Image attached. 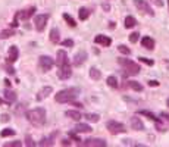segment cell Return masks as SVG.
<instances>
[{"mask_svg": "<svg viewBox=\"0 0 169 147\" xmlns=\"http://www.w3.org/2000/svg\"><path fill=\"white\" fill-rule=\"evenodd\" d=\"M88 59V54L85 50H79L75 56H74V60H72V63L74 66H81V65L85 63V60Z\"/></svg>", "mask_w": 169, "mask_h": 147, "instance_id": "obj_10", "label": "cell"}, {"mask_svg": "<svg viewBox=\"0 0 169 147\" xmlns=\"http://www.w3.org/2000/svg\"><path fill=\"white\" fill-rule=\"evenodd\" d=\"M168 5H169V0H168Z\"/></svg>", "mask_w": 169, "mask_h": 147, "instance_id": "obj_53", "label": "cell"}, {"mask_svg": "<svg viewBox=\"0 0 169 147\" xmlns=\"http://www.w3.org/2000/svg\"><path fill=\"white\" fill-rule=\"evenodd\" d=\"M6 72L9 74V75H15V69L12 68V66H8V68H6Z\"/></svg>", "mask_w": 169, "mask_h": 147, "instance_id": "obj_44", "label": "cell"}, {"mask_svg": "<svg viewBox=\"0 0 169 147\" xmlns=\"http://www.w3.org/2000/svg\"><path fill=\"white\" fill-rule=\"evenodd\" d=\"M138 115H143V116H147L149 119H151V121H156V122H160L159 119L155 116V113H151L150 110H138Z\"/></svg>", "mask_w": 169, "mask_h": 147, "instance_id": "obj_28", "label": "cell"}, {"mask_svg": "<svg viewBox=\"0 0 169 147\" xmlns=\"http://www.w3.org/2000/svg\"><path fill=\"white\" fill-rule=\"evenodd\" d=\"M78 96H79V88L71 87V88H65V90H62V91L56 93L54 100H56L58 103H72Z\"/></svg>", "mask_w": 169, "mask_h": 147, "instance_id": "obj_1", "label": "cell"}, {"mask_svg": "<svg viewBox=\"0 0 169 147\" xmlns=\"http://www.w3.org/2000/svg\"><path fill=\"white\" fill-rule=\"evenodd\" d=\"M134 5L135 8L140 10V12H143V13L149 15V16H155V12H153V9L150 8V5L146 2V0H134Z\"/></svg>", "mask_w": 169, "mask_h": 147, "instance_id": "obj_7", "label": "cell"}, {"mask_svg": "<svg viewBox=\"0 0 169 147\" xmlns=\"http://www.w3.org/2000/svg\"><path fill=\"white\" fill-rule=\"evenodd\" d=\"M155 44H156L155 40L151 38V37H143L141 38V46L147 50H153L155 49Z\"/></svg>", "mask_w": 169, "mask_h": 147, "instance_id": "obj_17", "label": "cell"}, {"mask_svg": "<svg viewBox=\"0 0 169 147\" xmlns=\"http://www.w3.org/2000/svg\"><path fill=\"white\" fill-rule=\"evenodd\" d=\"M62 16H63V19H65V21L68 22V25H69V27H72V28H74V27H77V22H75V19H74L72 16H71V15L63 13Z\"/></svg>", "mask_w": 169, "mask_h": 147, "instance_id": "obj_30", "label": "cell"}, {"mask_svg": "<svg viewBox=\"0 0 169 147\" xmlns=\"http://www.w3.org/2000/svg\"><path fill=\"white\" fill-rule=\"evenodd\" d=\"M72 104H74V106H77V108H79V109H81V108H84V106H82L81 103H75V102H72Z\"/></svg>", "mask_w": 169, "mask_h": 147, "instance_id": "obj_50", "label": "cell"}, {"mask_svg": "<svg viewBox=\"0 0 169 147\" xmlns=\"http://www.w3.org/2000/svg\"><path fill=\"white\" fill-rule=\"evenodd\" d=\"M166 104H168V108H169V99H168V100H166Z\"/></svg>", "mask_w": 169, "mask_h": 147, "instance_id": "obj_52", "label": "cell"}, {"mask_svg": "<svg viewBox=\"0 0 169 147\" xmlns=\"http://www.w3.org/2000/svg\"><path fill=\"white\" fill-rule=\"evenodd\" d=\"M54 65V59H52L50 56H40L38 59V68L43 72H49L50 69L53 68Z\"/></svg>", "mask_w": 169, "mask_h": 147, "instance_id": "obj_6", "label": "cell"}, {"mask_svg": "<svg viewBox=\"0 0 169 147\" xmlns=\"http://www.w3.org/2000/svg\"><path fill=\"white\" fill-rule=\"evenodd\" d=\"M124 25H125V28H134L135 25H137V21H135L134 16H131L130 15V16H126L125 18V24Z\"/></svg>", "mask_w": 169, "mask_h": 147, "instance_id": "obj_27", "label": "cell"}, {"mask_svg": "<svg viewBox=\"0 0 169 147\" xmlns=\"http://www.w3.org/2000/svg\"><path fill=\"white\" fill-rule=\"evenodd\" d=\"M118 63L121 65L122 68L125 69V74L126 75H138L141 71V68L138 66V63H135L130 59H125V58H119L118 59Z\"/></svg>", "mask_w": 169, "mask_h": 147, "instance_id": "obj_3", "label": "cell"}, {"mask_svg": "<svg viewBox=\"0 0 169 147\" xmlns=\"http://www.w3.org/2000/svg\"><path fill=\"white\" fill-rule=\"evenodd\" d=\"M151 2H153L156 6H163V2H162V0H151Z\"/></svg>", "mask_w": 169, "mask_h": 147, "instance_id": "obj_47", "label": "cell"}, {"mask_svg": "<svg viewBox=\"0 0 169 147\" xmlns=\"http://www.w3.org/2000/svg\"><path fill=\"white\" fill-rule=\"evenodd\" d=\"M21 16H19V12H16L15 13V18H13V21H12V24H10V28H16L18 25H19V22H18V19H19Z\"/></svg>", "mask_w": 169, "mask_h": 147, "instance_id": "obj_35", "label": "cell"}, {"mask_svg": "<svg viewBox=\"0 0 169 147\" xmlns=\"http://www.w3.org/2000/svg\"><path fill=\"white\" fill-rule=\"evenodd\" d=\"M65 116H68V118H71V119H74V121H81L82 119V115L78 110H66L65 112Z\"/></svg>", "mask_w": 169, "mask_h": 147, "instance_id": "obj_20", "label": "cell"}, {"mask_svg": "<svg viewBox=\"0 0 169 147\" xmlns=\"http://www.w3.org/2000/svg\"><path fill=\"white\" fill-rule=\"evenodd\" d=\"M25 116L28 119V122H31L33 125L41 127L46 124V109L43 108H35L33 110H28L25 113Z\"/></svg>", "mask_w": 169, "mask_h": 147, "instance_id": "obj_2", "label": "cell"}, {"mask_svg": "<svg viewBox=\"0 0 169 147\" xmlns=\"http://www.w3.org/2000/svg\"><path fill=\"white\" fill-rule=\"evenodd\" d=\"M90 78L94 79V81H99V79L101 78V72L97 68L93 66V68H90Z\"/></svg>", "mask_w": 169, "mask_h": 147, "instance_id": "obj_25", "label": "cell"}, {"mask_svg": "<svg viewBox=\"0 0 169 147\" xmlns=\"http://www.w3.org/2000/svg\"><path fill=\"white\" fill-rule=\"evenodd\" d=\"M160 116H162V118H165L166 121H169V113H165V112H162V113H160Z\"/></svg>", "mask_w": 169, "mask_h": 147, "instance_id": "obj_48", "label": "cell"}, {"mask_svg": "<svg viewBox=\"0 0 169 147\" xmlns=\"http://www.w3.org/2000/svg\"><path fill=\"white\" fill-rule=\"evenodd\" d=\"M52 93H53V88L49 87V85H47V87H44V88H41V90L38 91V94H37V100H38V102H41L43 99L49 97V96H50Z\"/></svg>", "mask_w": 169, "mask_h": 147, "instance_id": "obj_16", "label": "cell"}, {"mask_svg": "<svg viewBox=\"0 0 169 147\" xmlns=\"http://www.w3.org/2000/svg\"><path fill=\"white\" fill-rule=\"evenodd\" d=\"M106 129L110 132L112 135H118V134H124V132H126V127L124 125V124L118 122V121H107Z\"/></svg>", "mask_w": 169, "mask_h": 147, "instance_id": "obj_4", "label": "cell"}, {"mask_svg": "<svg viewBox=\"0 0 169 147\" xmlns=\"http://www.w3.org/2000/svg\"><path fill=\"white\" fill-rule=\"evenodd\" d=\"M90 15H91V12L87 8H81V9L78 10V18H79V21H87Z\"/></svg>", "mask_w": 169, "mask_h": 147, "instance_id": "obj_23", "label": "cell"}, {"mask_svg": "<svg viewBox=\"0 0 169 147\" xmlns=\"http://www.w3.org/2000/svg\"><path fill=\"white\" fill-rule=\"evenodd\" d=\"M122 144L124 146H138V147H143V144H137V143H132V140H122Z\"/></svg>", "mask_w": 169, "mask_h": 147, "instance_id": "obj_38", "label": "cell"}, {"mask_svg": "<svg viewBox=\"0 0 169 147\" xmlns=\"http://www.w3.org/2000/svg\"><path fill=\"white\" fill-rule=\"evenodd\" d=\"M149 85L150 87H159V81H156V79H150Z\"/></svg>", "mask_w": 169, "mask_h": 147, "instance_id": "obj_42", "label": "cell"}, {"mask_svg": "<svg viewBox=\"0 0 169 147\" xmlns=\"http://www.w3.org/2000/svg\"><path fill=\"white\" fill-rule=\"evenodd\" d=\"M15 129H12V128H5V129H3V131L0 132V135H2V137H9V135H15Z\"/></svg>", "mask_w": 169, "mask_h": 147, "instance_id": "obj_32", "label": "cell"}, {"mask_svg": "<svg viewBox=\"0 0 169 147\" xmlns=\"http://www.w3.org/2000/svg\"><path fill=\"white\" fill-rule=\"evenodd\" d=\"M0 104H5V102H3V100H2V99H0Z\"/></svg>", "mask_w": 169, "mask_h": 147, "instance_id": "obj_51", "label": "cell"}, {"mask_svg": "<svg viewBox=\"0 0 169 147\" xmlns=\"http://www.w3.org/2000/svg\"><path fill=\"white\" fill-rule=\"evenodd\" d=\"M138 60H140V62H143V63H146V65H149V66H153V65H155V62H153L151 59L143 58V56H140V58H138Z\"/></svg>", "mask_w": 169, "mask_h": 147, "instance_id": "obj_36", "label": "cell"}, {"mask_svg": "<svg viewBox=\"0 0 169 147\" xmlns=\"http://www.w3.org/2000/svg\"><path fill=\"white\" fill-rule=\"evenodd\" d=\"M69 63V60H68V53L65 50H59L58 54H56V65L59 66H63V65Z\"/></svg>", "mask_w": 169, "mask_h": 147, "instance_id": "obj_12", "label": "cell"}, {"mask_svg": "<svg viewBox=\"0 0 169 147\" xmlns=\"http://www.w3.org/2000/svg\"><path fill=\"white\" fill-rule=\"evenodd\" d=\"M18 56H19V50L16 46H10L9 47V52H8V63H15L18 60Z\"/></svg>", "mask_w": 169, "mask_h": 147, "instance_id": "obj_11", "label": "cell"}, {"mask_svg": "<svg viewBox=\"0 0 169 147\" xmlns=\"http://www.w3.org/2000/svg\"><path fill=\"white\" fill-rule=\"evenodd\" d=\"M131 128L132 129H135V131H144V124H143V121H141L138 116H132L131 118Z\"/></svg>", "mask_w": 169, "mask_h": 147, "instance_id": "obj_13", "label": "cell"}, {"mask_svg": "<svg viewBox=\"0 0 169 147\" xmlns=\"http://www.w3.org/2000/svg\"><path fill=\"white\" fill-rule=\"evenodd\" d=\"M128 87L131 88V90H134V91H137V93H140V91H143V85H141L138 81H134V79H131V81H128Z\"/></svg>", "mask_w": 169, "mask_h": 147, "instance_id": "obj_24", "label": "cell"}, {"mask_svg": "<svg viewBox=\"0 0 169 147\" xmlns=\"http://www.w3.org/2000/svg\"><path fill=\"white\" fill-rule=\"evenodd\" d=\"M24 144H25V146H28V147H34V146H35V143H34L33 137H31L29 134H27V135H25V141H24Z\"/></svg>", "mask_w": 169, "mask_h": 147, "instance_id": "obj_33", "label": "cell"}, {"mask_svg": "<svg viewBox=\"0 0 169 147\" xmlns=\"http://www.w3.org/2000/svg\"><path fill=\"white\" fill-rule=\"evenodd\" d=\"M60 144H62V146H71V141H69V138H63Z\"/></svg>", "mask_w": 169, "mask_h": 147, "instance_id": "obj_45", "label": "cell"}, {"mask_svg": "<svg viewBox=\"0 0 169 147\" xmlns=\"http://www.w3.org/2000/svg\"><path fill=\"white\" fill-rule=\"evenodd\" d=\"M5 84H6V87H10V85H12V83L9 81V78H6V79H5Z\"/></svg>", "mask_w": 169, "mask_h": 147, "instance_id": "obj_49", "label": "cell"}, {"mask_svg": "<svg viewBox=\"0 0 169 147\" xmlns=\"http://www.w3.org/2000/svg\"><path fill=\"white\" fill-rule=\"evenodd\" d=\"M74 131H75V132H79V134H81V132L87 134V132H91V127H90L88 124H81V122H79L77 127H75V129H74Z\"/></svg>", "mask_w": 169, "mask_h": 147, "instance_id": "obj_21", "label": "cell"}, {"mask_svg": "<svg viewBox=\"0 0 169 147\" xmlns=\"http://www.w3.org/2000/svg\"><path fill=\"white\" fill-rule=\"evenodd\" d=\"M54 143H53V137H44L41 138V141L38 143V146H53Z\"/></svg>", "mask_w": 169, "mask_h": 147, "instance_id": "obj_31", "label": "cell"}, {"mask_svg": "<svg viewBox=\"0 0 169 147\" xmlns=\"http://www.w3.org/2000/svg\"><path fill=\"white\" fill-rule=\"evenodd\" d=\"M138 38H140V34H138V33H132V34H130V41L131 43H137Z\"/></svg>", "mask_w": 169, "mask_h": 147, "instance_id": "obj_39", "label": "cell"}, {"mask_svg": "<svg viewBox=\"0 0 169 147\" xmlns=\"http://www.w3.org/2000/svg\"><path fill=\"white\" fill-rule=\"evenodd\" d=\"M5 99H6V102H8V103H13V102H16L18 96H16V93L12 91L10 87H9V88H6V90H5Z\"/></svg>", "mask_w": 169, "mask_h": 147, "instance_id": "obj_18", "label": "cell"}, {"mask_svg": "<svg viewBox=\"0 0 169 147\" xmlns=\"http://www.w3.org/2000/svg\"><path fill=\"white\" fill-rule=\"evenodd\" d=\"M62 46H63V47H74V40H71V38L63 40V41H62Z\"/></svg>", "mask_w": 169, "mask_h": 147, "instance_id": "obj_40", "label": "cell"}, {"mask_svg": "<svg viewBox=\"0 0 169 147\" xmlns=\"http://www.w3.org/2000/svg\"><path fill=\"white\" fill-rule=\"evenodd\" d=\"M85 119H87L88 122H93V124H96L100 121V116L97 115V113H87L85 115Z\"/></svg>", "mask_w": 169, "mask_h": 147, "instance_id": "obj_29", "label": "cell"}, {"mask_svg": "<svg viewBox=\"0 0 169 147\" xmlns=\"http://www.w3.org/2000/svg\"><path fill=\"white\" fill-rule=\"evenodd\" d=\"M101 8H103V10H105V12H109V10H110V6L107 5V3H103V5H101Z\"/></svg>", "mask_w": 169, "mask_h": 147, "instance_id": "obj_46", "label": "cell"}, {"mask_svg": "<svg viewBox=\"0 0 169 147\" xmlns=\"http://www.w3.org/2000/svg\"><path fill=\"white\" fill-rule=\"evenodd\" d=\"M106 84L109 85V87H112V88H118V85H119L115 75H109V77H107V79H106Z\"/></svg>", "mask_w": 169, "mask_h": 147, "instance_id": "obj_26", "label": "cell"}, {"mask_svg": "<svg viewBox=\"0 0 169 147\" xmlns=\"http://www.w3.org/2000/svg\"><path fill=\"white\" fill-rule=\"evenodd\" d=\"M35 10H37V8H35V6H31V8H28V9H25V10H19L21 19L28 21L29 18H31V16L35 13Z\"/></svg>", "mask_w": 169, "mask_h": 147, "instance_id": "obj_15", "label": "cell"}, {"mask_svg": "<svg viewBox=\"0 0 169 147\" xmlns=\"http://www.w3.org/2000/svg\"><path fill=\"white\" fill-rule=\"evenodd\" d=\"M82 146H85V147H105V146H107V143H106V140H103V138H87V140L82 141Z\"/></svg>", "mask_w": 169, "mask_h": 147, "instance_id": "obj_9", "label": "cell"}, {"mask_svg": "<svg viewBox=\"0 0 169 147\" xmlns=\"http://www.w3.org/2000/svg\"><path fill=\"white\" fill-rule=\"evenodd\" d=\"M16 34V29L15 28H8V29H3L0 31V40H6V38H10Z\"/></svg>", "mask_w": 169, "mask_h": 147, "instance_id": "obj_19", "label": "cell"}, {"mask_svg": "<svg viewBox=\"0 0 169 147\" xmlns=\"http://www.w3.org/2000/svg\"><path fill=\"white\" fill-rule=\"evenodd\" d=\"M58 77H59V79H62V81L71 78V77H72V68H71V65L66 63V65H63V66H59Z\"/></svg>", "mask_w": 169, "mask_h": 147, "instance_id": "obj_8", "label": "cell"}, {"mask_svg": "<svg viewBox=\"0 0 169 147\" xmlns=\"http://www.w3.org/2000/svg\"><path fill=\"white\" fill-rule=\"evenodd\" d=\"M69 137L72 138L74 141H77L78 144H79V141H81V138L78 137V135H77V134H75V132H69Z\"/></svg>", "mask_w": 169, "mask_h": 147, "instance_id": "obj_41", "label": "cell"}, {"mask_svg": "<svg viewBox=\"0 0 169 147\" xmlns=\"http://www.w3.org/2000/svg\"><path fill=\"white\" fill-rule=\"evenodd\" d=\"M49 18H50V15H49V13L37 15V16L34 18V27H35V29H37L38 33L44 31V28L47 27V21H49Z\"/></svg>", "mask_w": 169, "mask_h": 147, "instance_id": "obj_5", "label": "cell"}, {"mask_svg": "<svg viewBox=\"0 0 169 147\" xmlns=\"http://www.w3.org/2000/svg\"><path fill=\"white\" fill-rule=\"evenodd\" d=\"M49 38H50V41L54 44H58L59 41H60V35H59V29L58 28H52V31H50V35H49Z\"/></svg>", "mask_w": 169, "mask_h": 147, "instance_id": "obj_22", "label": "cell"}, {"mask_svg": "<svg viewBox=\"0 0 169 147\" xmlns=\"http://www.w3.org/2000/svg\"><path fill=\"white\" fill-rule=\"evenodd\" d=\"M0 119H2L3 122H8V121H9V119H10V116H9V115H6V113H3V115H2V118H0Z\"/></svg>", "mask_w": 169, "mask_h": 147, "instance_id": "obj_43", "label": "cell"}, {"mask_svg": "<svg viewBox=\"0 0 169 147\" xmlns=\"http://www.w3.org/2000/svg\"><path fill=\"white\" fill-rule=\"evenodd\" d=\"M94 43L101 44L103 47H109V46L112 44V40H110V37H107V35L99 34V35H96V38H94Z\"/></svg>", "mask_w": 169, "mask_h": 147, "instance_id": "obj_14", "label": "cell"}, {"mask_svg": "<svg viewBox=\"0 0 169 147\" xmlns=\"http://www.w3.org/2000/svg\"><path fill=\"white\" fill-rule=\"evenodd\" d=\"M118 50L121 52L122 54H125V56H128V54H131V50L126 47V46H124V44H119L118 46Z\"/></svg>", "mask_w": 169, "mask_h": 147, "instance_id": "obj_34", "label": "cell"}, {"mask_svg": "<svg viewBox=\"0 0 169 147\" xmlns=\"http://www.w3.org/2000/svg\"><path fill=\"white\" fill-rule=\"evenodd\" d=\"M22 146V141H9L5 143V147H21Z\"/></svg>", "mask_w": 169, "mask_h": 147, "instance_id": "obj_37", "label": "cell"}]
</instances>
